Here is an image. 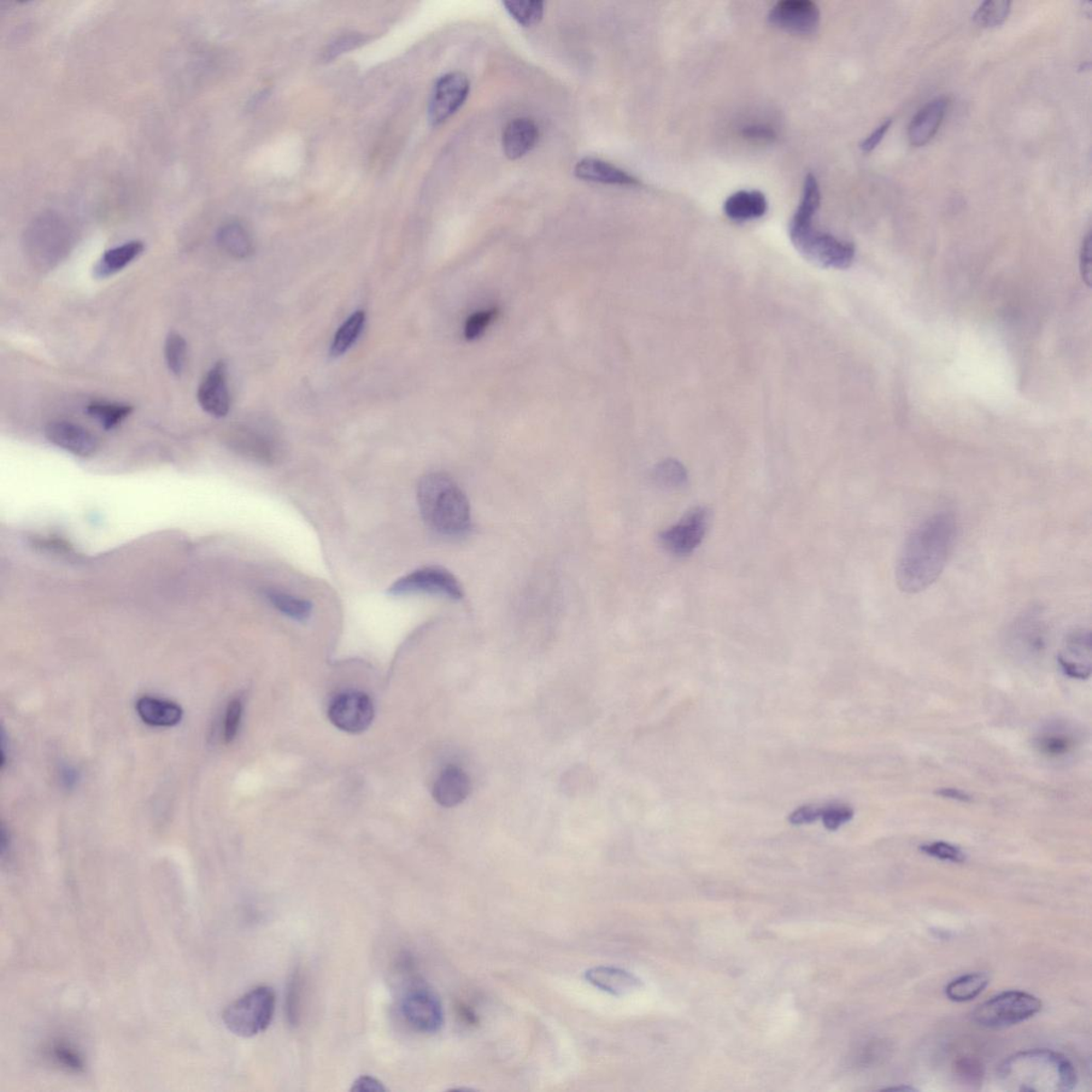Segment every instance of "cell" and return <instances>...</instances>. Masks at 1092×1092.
Returning <instances> with one entry per match:
<instances>
[{"instance_id": "bcb514c9", "label": "cell", "mask_w": 1092, "mask_h": 1092, "mask_svg": "<svg viewBox=\"0 0 1092 1092\" xmlns=\"http://www.w3.org/2000/svg\"><path fill=\"white\" fill-rule=\"evenodd\" d=\"M1079 264H1081V273H1082L1083 280L1086 282V284L1090 286V281H1091V234L1090 233L1087 235V236H1086V238L1084 240V243L1082 245V250H1081V257H1079Z\"/></svg>"}, {"instance_id": "60d3db41", "label": "cell", "mask_w": 1092, "mask_h": 1092, "mask_svg": "<svg viewBox=\"0 0 1092 1092\" xmlns=\"http://www.w3.org/2000/svg\"><path fill=\"white\" fill-rule=\"evenodd\" d=\"M854 810L838 804V806H831L823 810L821 819L828 830L836 831L839 827L847 824L848 821L854 819Z\"/></svg>"}, {"instance_id": "d4e9b609", "label": "cell", "mask_w": 1092, "mask_h": 1092, "mask_svg": "<svg viewBox=\"0 0 1092 1092\" xmlns=\"http://www.w3.org/2000/svg\"><path fill=\"white\" fill-rule=\"evenodd\" d=\"M144 245L139 240H134L106 251L101 260L93 268V275L97 279L111 277L125 269L143 254Z\"/></svg>"}, {"instance_id": "603a6c76", "label": "cell", "mask_w": 1092, "mask_h": 1092, "mask_svg": "<svg viewBox=\"0 0 1092 1092\" xmlns=\"http://www.w3.org/2000/svg\"><path fill=\"white\" fill-rule=\"evenodd\" d=\"M768 203L759 190H741L733 193L725 202V214L734 221L759 219L766 214Z\"/></svg>"}, {"instance_id": "f35d334b", "label": "cell", "mask_w": 1092, "mask_h": 1092, "mask_svg": "<svg viewBox=\"0 0 1092 1092\" xmlns=\"http://www.w3.org/2000/svg\"><path fill=\"white\" fill-rule=\"evenodd\" d=\"M366 41L367 38L366 35L361 33L345 34L327 47L324 52V59L327 61L332 60V59H336L344 54V52L357 49V47L366 43Z\"/></svg>"}, {"instance_id": "2e32d148", "label": "cell", "mask_w": 1092, "mask_h": 1092, "mask_svg": "<svg viewBox=\"0 0 1092 1092\" xmlns=\"http://www.w3.org/2000/svg\"><path fill=\"white\" fill-rule=\"evenodd\" d=\"M1061 671L1071 679L1087 680L1091 675V634L1078 630L1068 636L1058 656Z\"/></svg>"}, {"instance_id": "e575fe53", "label": "cell", "mask_w": 1092, "mask_h": 1092, "mask_svg": "<svg viewBox=\"0 0 1092 1092\" xmlns=\"http://www.w3.org/2000/svg\"><path fill=\"white\" fill-rule=\"evenodd\" d=\"M164 356L170 372L175 375L183 374L187 361V344L180 334H169L164 345Z\"/></svg>"}, {"instance_id": "7c38bea8", "label": "cell", "mask_w": 1092, "mask_h": 1092, "mask_svg": "<svg viewBox=\"0 0 1092 1092\" xmlns=\"http://www.w3.org/2000/svg\"><path fill=\"white\" fill-rule=\"evenodd\" d=\"M329 718L344 732L356 734L368 729L374 719L371 699L363 692L350 691L339 695L329 708Z\"/></svg>"}, {"instance_id": "4dcf8cb0", "label": "cell", "mask_w": 1092, "mask_h": 1092, "mask_svg": "<svg viewBox=\"0 0 1092 1092\" xmlns=\"http://www.w3.org/2000/svg\"><path fill=\"white\" fill-rule=\"evenodd\" d=\"M1011 9L1012 3L1009 0H987L979 5L973 19L980 27L1000 26L1008 19Z\"/></svg>"}, {"instance_id": "f1b7e54d", "label": "cell", "mask_w": 1092, "mask_h": 1092, "mask_svg": "<svg viewBox=\"0 0 1092 1092\" xmlns=\"http://www.w3.org/2000/svg\"><path fill=\"white\" fill-rule=\"evenodd\" d=\"M86 412L99 421L106 430H110L131 415L133 407L126 403L94 402L87 407Z\"/></svg>"}, {"instance_id": "83f0119b", "label": "cell", "mask_w": 1092, "mask_h": 1092, "mask_svg": "<svg viewBox=\"0 0 1092 1092\" xmlns=\"http://www.w3.org/2000/svg\"><path fill=\"white\" fill-rule=\"evenodd\" d=\"M366 315L364 310H356L352 314L347 320L339 327L336 337H334L331 346L330 354L332 356H340L347 352L359 338L366 325Z\"/></svg>"}, {"instance_id": "8fae6325", "label": "cell", "mask_w": 1092, "mask_h": 1092, "mask_svg": "<svg viewBox=\"0 0 1092 1092\" xmlns=\"http://www.w3.org/2000/svg\"><path fill=\"white\" fill-rule=\"evenodd\" d=\"M708 524L709 512L707 508L691 509L679 523L661 533V542L669 553L677 556L689 555L701 544Z\"/></svg>"}, {"instance_id": "8d00e7d4", "label": "cell", "mask_w": 1092, "mask_h": 1092, "mask_svg": "<svg viewBox=\"0 0 1092 1092\" xmlns=\"http://www.w3.org/2000/svg\"><path fill=\"white\" fill-rule=\"evenodd\" d=\"M593 780L592 773L588 768L574 767L568 772L563 777V790L569 791V795H579L583 791H588L592 788Z\"/></svg>"}, {"instance_id": "ffe728a7", "label": "cell", "mask_w": 1092, "mask_h": 1092, "mask_svg": "<svg viewBox=\"0 0 1092 1092\" xmlns=\"http://www.w3.org/2000/svg\"><path fill=\"white\" fill-rule=\"evenodd\" d=\"M539 140V127L528 117L510 121L503 133V149L509 160L516 161L531 152Z\"/></svg>"}, {"instance_id": "44dd1931", "label": "cell", "mask_w": 1092, "mask_h": 1092, "mask_svg": "<svg viewBox=\"0 0 1092 1092\" xmlns=\"http://www.w3.org/2000/svg\"><path fill=\"white\" fill-rule=\"evenodd\" d=\"M577 178L591 183L616 186H637L639 180L614 164L595 157H586L575 166Z\"/></svg>"}, {"instance_id": "8992f818", "label": "cell", "mask_w": 1092, "mask_h": 1092, "mask_svg": "<svg viewBox=\"0 0 1092 1092\" xmlns=\"http://www.w3.org/2000/svg\"><path fill=\"white\" fill-rule=\"evenodd\" d=\"M1042 1003L1023 991H1006L980 1004L972 1013L974 1023L985 1029L1000 1030L1023 1023L1041 1011Z\"/></svg>"}, {"instance_id": "ab89813d", "label": "cell", "mask_w": 1092, "mask_h": 1092, "mask_svg": "<svg viewBox=\"0 0 1092 1092\" xmlns=\"http://www.w3.org/2000/svg\"><path fill=\"white\" fill-rule=\"evenodd\" d=\"M497 310H486L473 314L467 321L465 328V337L467 340H475L481 337L489 327L493 319H495Z\"/></svg>"}, {"instance_id": "277c9868", "label": "cell", "mask_w": 1092, "mask_h": 1092, "mask_svg": "<svg viewBox=\"0 0 1092 1092\" xmlns=\"http://www.w3.org/2000/svg\"><path fill=\"white\" fill-rule=\"evenodd\" d=\"M790 238L800 254L815 265L845 269L855 258V245L829 233L815 230L813 221L790 222Z\"/></svg>"}, {"instance_id": "3957f363", "label": "cell", "mask_w": 1092, "mask_h": 1092, "mask_svg": "<svg viewBox=\"0 0 1092 1092\" xmlns=\"http://www.w3.org/2000/svg\"><path fill=\"white\" fill-rule=\"evenodd\" d=\"M418 501L422 519L439 535L457 538L471 531V506L466 493L449 475L431 473L422 477Z\"/></svg>"}, {"instance_id": "5bb4252c", "label": "cell", "mask_w": 1092, "mask_h": 1092, "mask_svg": "<svg viewBox=\"0 0 1092 1092\" xmlns=\"http://www.w3.org/2000/svg\"><path fill=\"white\" fill-rule=\"evenodd\" d=\"M1009 643L1013 651L1025 657H1035L1046 647V632L1041 613L1031 610L1019 616L1008 633Z\"/></svg>"}, {"instance_id": "d6a6232c", "label": "cell", "mask_w": 1092, "mask_h": 1092, "mask_svg": "<svg viewBox=\"0 0 1092 1092\" xmlns=\"http://www.w3.org/2000/svg\"><path fill=\"white\" fill-rule=\"evenodd\" d=\"M510 16L518 22L520 25L531 27L536 25L542 20L544 14V3L539 0H527V2H504Z\"/></svg>"}, {"instance_id": "ba28073f", "label": "cell", "mask_w": 1092, "mask_h": 1092, "mask_svg": "<svg viewBox=\"0 0 1092 1092\" xmlns=\"http://www.w3.org/2000/svg\"><path fill=\"white\" fill-rule=\"evenodd\" d=\"M392 596L430 593L459 601L465 596L459 580L441 567H426L399 578L389 590Z\"/></svg>"}, {"instance_id": "b9f144b4", "label": "cell", "mask_w": 1092, "mask_h": 1092, "mask_svg": "<svg viewBox=\"0 0 1092 1092\" xmlns=\"http://www.w3.org/2000/svg\"><path fill=\"white\" fill-rule=\"evenodd\" d=\"M243 716V702L240 699H234L228 704L226 719H225V739L227 743H231L236 737L240 720Z\"/></svg>"}, {"instance_id": "484cf974", "label": "cell", "mask_w": 1092, "mask_h": 1092, "mask_svg": "<svg viewBox=\"0 0 1092 1092\" xmlns=\"http://www.w3.org/2000/svg\"><path fill=\"white\" fill-rule=\"evenodd\" d=\"M990 977L987 973L966 974L950 982L945 988L948 999L956 1003L970 1002L988 987Z\"/></svg>"}, {"instance_id": "d6986e66", "label": "cell", "mask_w": 1092, "mask_h": 1092, "mask_svg": "<svg viewBox=\"0 0 1092 1092\" xmlns=\"http://www.w3.org/2000/svg\"><path fill=\"white\" fill-rule=\"evenodd\" d=\"M948 105V98L938 97L915 115L908 128L910 143L923 146L936 136L947 114Z\"/></svg>"}, {"instance_id": "74e56055", "label": "cell", "mask_w": 1092, "mask_h": 1092, "mask_svg": "<svg viewBox=\"0 0 1092 1092\" xmlns=\"http://www.w3.org/2000/svg\"><path fill=\"white\" fill-rule=\"evenodd\" d=\"M301 974L296 973L291 980L286 997V1013L292 1025H297L301 1019Z\"/></svg>"}, {"instance_id": "836d02e7", "label": "cell", "mask_w": 1092, "mask_h": 1092, "mask_svg": "<svg viewBox=\"0 0 1092 1092\" xmlns=\"http://www.w3.org/2000/svg\"><path fill=\"white\" fill-rule=\"evenodd\" d=\"M685 467L677 460L668 459L657 465L653 469V479L659 486L665 488L677 489L683 486L687 481Z\"/></svg>"}, {"instance_id": "4fadbf2b", "label": "cell", "mask_w": 1092, "mask_h": 1092, "mask_svg": "<svg viewBox=\"0 0 1092 1092\" xmlns=\"http://www.w3.org/2000/svg\"><path fill=\"white\" fill-rule=\"evenodd\" d=\"M773 25L796 34H811L820 23L819 5L811 0H782L769 11Z\"/></svg>"}, {"instance_id": "cb8c5ba5", "label": "cell", "mask_w": 1092, "mask_h": 1092, "mask_svg": "<svg viewBox=\"0 0 1092 1092\" xmlns=\"http://www.w3.org/2000/svg\"><path fill=\"white\" fill-rule=\"evenodd\" d=\"M136 709L139 717L153 726H174L183 718V709L178 704L149 696L139 699Z\"/></svg>"}, {"instance_id": "f6af8a7d", "label": "cell", "mask_w": 1092, "mask_h": 1092, "mask_svg": "<svg viewBox=\"0 0 1092 1092\" xmlns=\"http://www.w3.org/2000/svg\"><path fill=\"white\" fill-rule=\"evenodd\" d=\"M742 133L745 138L761 141H773L777 136L772 127L763 125H747L743 128Z\"/></svg>"}, {"instance_id": "7dc6e473", "label": "cell", "mask_w": 1092, "mask_h": 1092, "mask_svg": "<svg viewBox=\"0 0 1092 1092\" xmlns=\"http://www.w3.org/2000/svg\"><path fill=\"white\" fill-rule=\"evenodd\" d=\"M352 1091L356 1092H384L386 1091L384 1084L372 1077H361L352 1084Z\"/></svg>"}, {"instance_id": "9c48e42d", "label": "cell", "mask_w": 1092, "mask_h": 1092, "mask_svg": "<svg viewBox=\"0 0 1092 1092\" xmlns=\"http://www.w3.org/2000/svg\"><path fill=\"white\" fill-rule=\"evenodd\" d=\"M1083 733L1066 720H1050L1035 734L1032 744L1039 754L1050 761H1065L1077 754Z\"/></svg>"}, {"instance_id": "5b68a950", "label": "cell", "mask_w": 1092, "mask_h": 1092, "mask_svg": "<svg viewBox=\"0 0 1092 1092\" xmlns=\"http://www.w3.org/2000/svg\"><path fill=\"white\" fill-rule=\"evenodd\" d=\"M275 994L268 986L246 992L223 1012L222 1020L232 1034L254 1037L268 1029L273 1019Z\"/></svg>"}, {"instance_id": "f546056e", "label": "cell", "mask_w": 1092, "mask_h": 1092, "mask_svg": "<svg viewBox=\"0 0 1092 1092\" xmlns=\"http://www.w3.org/2000/svg\"><path fill=\"white\" fill-rule=\"evenodd\" d=\"M268 601L282 614L291 616L293 620L304 621L312 613V604L303 598H299L287 593L270 590L266 592Z\"/></svg>"}, {"instance_id": "7402d4cb", "label": "cell", "mask_w": 1092, "mask_h": 1092, "mask_svg": "<svg viewBox=\"0 0 1092 1092\" xmlns=\"http://www.w3.org/2000/svg\"><path fill=\"white\" fill-rule=\"evenodd\" d=\"M471 791V781L462 769H445L433 786V798L440 806L453 808L465 801Z\"/></svg>"}, {"instance_id": "7a4b0ae2", "label": "cell", "mask_w": 1092, "mask_h": 1092, "mask_svg": "<svg viewBox=\"0 0 1092 1092\" xmlns=\"http://www.w3.org/2000/svg\"><path fill=\"white\" fill-rule=\"evenodd\" d=\"M999 1081L1007 1091L1065 1092L1076 1088L1078 1076L1064 1055L1035 1049L1023 1050L1004 1061Z\"/></svg>"}, {"instance_id": "681fc988", "label": "cell", "mask_w": 1092, "mask_h": 1092, "mask_svg": "<svg viewBox=\"0 0 1092 1092\" xmlns=\"http://www.w3.org/2000/svg\"><path fill=\"white\" fill-rule=\"evenodd\" d=\"M61 782L64 788L73 789L79 780V773L70 766H63L60 771Z\"/></svg>"}, {"instance_id": "9a60e30c", "label": "cell", "mask_w": 1092, "mask_h": 1092, "mask_svg": "<svg viewBox=\"0 0 1092 1092\" xmlns=\"http://www.w3.org/2000/svg\"><path fill=\"white\" fill-rule=\"evenodd\" d=\"M198 401L205 412L215 418H225L227 415L231 408V397L225 363H217L208 373L199 387Z\"/></svg>"}, {"instance_id": "30bf717a", "label": "cell", "mask_w": 1092, "mask_h": 1092, "mask_svg": "<svg viewBox=\"0 0 1092 1092\" xmlns=\"http://www.w3.org/2000/svg\"><path fill=\"white\" fill-rule=\"evenodd\" d=\"M471 84L466 74L451 72L440 78L432 92L428 117L433 126H439L453 116L466 103Z\"/></svg>"}, {"instance_id": "ac0fdd59", "label": "cell", "mask_w": 1092, "mask_h": 1092, "mask_svg": "<svg viewBox=\"0 0 1092 1092\" xmlns=\"http://www.w3.org/2000/svg\"><path fill=\"white\" fill-rule=\"evenodd\" d=\"M586 982L598 990L614 996H625L642 987V980L624 968L615 967H595L584 974Z\"/></svg>"}, {"instance_id": "1f68e13d", "label": "cell", "mask_w": 1092, "mask_h": 1092, "mask_svg": "<svg viewBox=\"0 0 1092 1092\" xmlns=\"http://www.w3.org/2000/svg\"><path fill=\"white\" fill-rule=\"evenodd\" d=\"M47 1058L55 1062L63 1069L80 1072L84 1069L85 1064L80 1053L69 1043L62 1041H57L50 1044L47 1048Z\"/></svg>"}, {"instance_id": "d590c367", "label": "cell", "mask_w": 1092, "mask_h": 1092, "mask_svg": "<svg viewBox=\"0 0 1092 1092\" xmlns=\"http://www.w3.org/2000/svg\"><path fill=\"white\" fill-rule=\"evenodd\" d=\"M920 851L930 856V858L955 863V865H961V863H965L967 860L964 850L952 843L944 841H935L921 845Z\"/></svg>"}, {"instance_id": "c3c4849f", "label": "cell", "mask_w": 1092, "mask_h": 1092, "mask_svg": "<svg viewBox=\"0 0 1092 1092\" xmlns=\"http://www.w3.org/2000/svg\"><path fill=\"white\" fill-rule=\"evenodd\" d=\"M936 795L944 798V800L958 802L967 803L972 801V796L968 794V792L955 788L938 789L936 791Z\"/></svg>"}, {"instance_id": "4316f807", "label": "cell", "mask_w": 1092, "mask_h": 1092, "mask_svg": "<svg viewBox=\"0 0 1092 1092\" xmlns=\"http://www.w3.org/2000/svg\"><path fill=\"white\" fill-rule=\"evenodd\" d=\"M218 242L227 254L239 260L249 257L254 251L250 234L237 222L227 223L220 228Z\"/></svg>"}, {"instance_id": "52a82bcc", "label": "cell", "mask_w": 1092, "mask_h": 1092, "mask_svg": "<svg viewBox=\"0 0 1092 1092\" xmlns=\"http://www.w3.org/2000/svg\"><path fill=\"white\" fill-rule=\"evenodd\" d=\"M402 1013L406 1023L422 1034H434L442 1029L444 1011L439 996L427 986L415 984L404 994Z\"/></svg>"}, {"instance_id": "f907efd6", "label": "cell", "mask_w": 1092, "mask_h": 1092, "mask_svg": "<svg viewBox=\"0 0 1092 1092\" xmlns=\"http://www.w3.org/2000/svg\"><path fill=\"white\" fill-rule=\"evenodd\" d=\"M886 1090H894V1091H900V1090H902V1091H913V1090H915V1089H914L913 1087H909V1086H905V1087H903V1086H902V1087L888 1088V1089H886Z\"/></svg>"}, {"instance_id": "ee69618b", "label": "cell", "mask_w": 1092, "mask_h": 1092, "mask_svg": "<svg viewBox=\"0 0 1092 1092\" xmlns=\"http://www.w3.org/2000/svg\"><path fill=\"white\" fill-rule=\"evenodd\" d=\"M891 125H892V120L888 119V120H885L882 125H880L876 129H875V131L870 134V136H868L861 143V145H860L861 150L863 152L868 153V152H872L874 149H876L877 145L880 143H882V140L885 136V134L888 133Z\"/></svg>"}, {"instance_id": "6da1fadb", "label": "cell", "mask_w": 1092, "mask_h": 1092, "mask_svg": "<svg viewBox=\"0 0 1092 1092\" xmlns=\"http://www.w3.org/2000/svg\"><path fill=\"white\" fill-rule=\"evenodd\" d=\"M958 524L952 513L927 516L910 532L896 565V581L906 593H919L940 578L954 550Z\"/></svg>"}, {"instance_id": "7bdbcfd3", "label": "cell", "mask_w": 1092, "mask_h": 1092, "mask_svg": "<svg viewBox=\"0 0 1092 1092\" xmlns=\"http://www.w3.org/2000/svg\"><path fill=\"white\" fill-rule=\"evenodd\" d=\"M823 810L812 806L797 809L790 815L789 820L792 825L811 824L821 818Z\"/></svg>"}, {"instance_id": "e0dca14e", "label": "cell", "mask_w": 1092, "mask_h": 1092, "mask_svg": "<svg viewBox=\"0 0 1092 1092\" xmlns=\"http://www.w3.org/2000/svg\"><path fill=\"white\" fill-rule=\"evenodd\" d=\"M45 436L58 448L79 457H89L97 449V440L86 428L70 421H52L47 425Z\"/></svg>"}]
</instances>
